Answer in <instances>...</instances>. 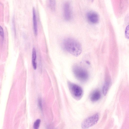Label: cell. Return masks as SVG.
Masks as SVG:
<instances>
[{
	"mask_svg": "<svg viewBox=\"0 0 129 129\" xmlns=\"http://www.w3.org/2000/svg\"><path fill=\"white\" fill-rule=\"evenodd\" d=\"M62 45L65 50L75 56H79L82 52L80 44L73 38H69L65 39L63 42Z\"/></svg>",
	"mask_w": 129,
	"mask_h": 129,
	"instance_id": "cell-1",
	"label": "cell"
},
{
	"mask_svg": "<svg viewBox=\"0 0 129 129\" xmlns=\"http://www.w3.org/2000/svg\"><path fill=\"white\" fill-rule=\"evenodd\" d=\"M68 87L72 96L77 100H80L83 95L82 88L79 86L70 81L68 82Z\"/></svg>",
	"mask_w": 129,
	"mask_h": 129,
	"instance_id": "cell-2",
	"label": "cell"
},
{
	"mask_svg": "<svg viewBox=\"0 0 129 129\" xmlns=\"http://www.w3.org/2000/svg\"><path fill=\"white\" fill-rule=\"evenodd\" d=\"M73 71L75 76L79 81L84 82L88 79V73L84 68L80 66H75L73 68Z\"/></svg>",
	"mask_w": 129,
	"mask_h": 129,
	"instance_id": "cell-3",
	"label": "cell"
},
{
	"mask_svg": "<svg viewBox=\"0 0 129 129\" xmlns=\"http://www.w3.org/2000/svg\"><path fill=\"white\" fill-rule=\"evenodd\" d=\"M100 114L96 113L85 119L82 122L81 127L83 129H87L94 125L98 122Z\"/></svg>",
	"mask_w": 129,
	"mask_h": 129,
	"instance_id": "cell-4",
	"label": "cell"
},
{
	"mask_svg": "<svg viewBox=\"0 0 129 129\" xmlns=\"http://www.w3.org/2000/svg\"><path fill=\"white\" fill-rule=\"evenodd\" d=\"M63 10L64 18L66 21H69L72 18V12L70 4L69 2H67L65 3Z\"/></svg>",
	"mask_w": 129,
	"mask_h": 129,
	"instance_id": "cell-5",
	"label": "cell"
},
{
	"mask_svg": "<svg viewBox=\"0 0 129 129\" xmlns=\"http://www.w3.org/2000/svg\"><path fill=\"white\" fill-rule=\"evenodd\" d=\"M87 18L88 21L92 24L96 23L99 20V15L93 11H90L87 13Z\"/></svg>",
	"mask_w": 129,
	"mask_h": 129,
	"instance_id": "cell-6",
	"label": "cell"
},
{
	"mask_svg": "<svg viewBox=\"0 0 129 129\" xmlns=\"http://www.w3.org/2000/svg\"><path fill=\"white\" fill-rule=\"evenodd\" d=\"M101 97L100 92L99 90H96L93 91L91 93L90 96V99L92 102H96L100 99Z\"/></svg>",
	"mask_w": 129,
	"mask_h": 129,
	"instance_id": "cell-7",
	"label": "cell"
},
{
	"mask_svg": "<svg viewBox=\"0 0 129 129\" xmlns=\"http://www.w3.org/2000/svg\"><path fill=\"white\" fill-rule=\"evenodd\" d=\"M33 21L34 29L35 35H37V17L36 11L34 8L33 9Z\"/></svg>",
	"mask_w": 129,
	"mask_h": 129,
	"instance_id": "cell-8",
	"label": "cell"
},
{
	"mask_svg": "<svg viewBox=\"0 0 129 129\" xmlns=\"http://www.w3.org/2000/svg\"><path fill=\"white\" fill-rule=\"evenodd\" d=\"M36 58V51L35 48H34L32 51V62L34 70H36L37 68Z\"/></svg>",
	"mask_w": 129,
	"mask_h": 129,
	"instance_id": "cell-9",
	"label": "cell"
},
{
	"mask_svg": "<svg viewBox=\"0 0 129 129\" xmlns=\"http://www.w3.org/2000/svg\"><path fill=\"white\" fill-rule=\"evenodd\" d=\"M111 82L109 80L106 81L103 88V92L104 95H106L109 90Z\"/></svg>",
	"mask_w": 129,
	"mask_h": 129,
	"instance_id": "cell-10",
	"label": "cell"
},
{
	"mask_svg": "<svg viewBox=\"0 0 129 129\" xmlns=\"http://www.w3.org/2000/svg\"><path fill=\"white\" fill-rule=\"evenodd\" d=\"M49 5L51 9L54 11L56 6V0H49Z\"/></svg>",
	"mask_w": 129,
	"mask_h": 129,
	"instance_id": "cell-11",
	"label": "cell"
},
{
	"mask_svg": "<svg viewBox=\"0 0 129 129\" xmlns=\"http://www.w3.org/2000/svg\"><path fill=\"white\" fill-rule=\"evenodd\" d=\"M41 121L40 119H38L35 121L33 125V127L34 129H37L39 128Z\"/></svg>",
	"mask_w": 129,
	"mask_h": 129,
	"instance_id": "cell-12",
	"label": "cell"
},
{
	"mask_svg": "<svg viewBox=\"0 0 129 129\" xmlns=\"http://www.w3.org/2000/svg\"><path fill=\"white\" fill-rule=\"evenodd\" d=\"M0 36L2 39L4 38V32L3 28L0 25Z\"/></svg>",
	"mask_w": 129,
	"mask_h": 129,
	"instance_id": "cell-13",
	"label": "cell"
},
{
	"mask_svg": "<svg viewBox=\"0 0 129 129\" xmlns=\"http://www.w3.org/2000/svg\"><path fill=\"white\" fill-rule=\"evenodd\" d=\"M128 25L126 27L125 30V35L126 38L128 39L129 38V28Z\"/></svg>",
	"mask_w": 129,
	"mask_h": 129,
	"instance_id": "cell-14",
	"label": "cell"
},
{
	"mask_svg": "<svg viewBox=\"0 0 129 129\" xmlns=\"http://www.w3.org/2000/svg\"><path fill=\"white\" fill-rule=\"evenodd\" d=\"M38 106L40 108L41 110L42 109V101L40 99H39L38 101Z\"/></svg>",
	"mask_w": 129,
	"mask_h": 129,
	"instance_id": "cell-15",
	"label": "cell"
}]
</instances>
